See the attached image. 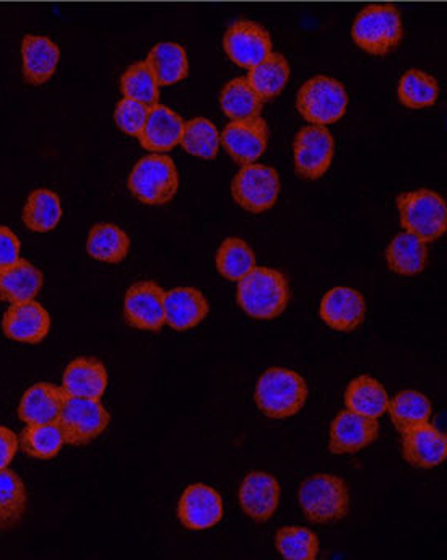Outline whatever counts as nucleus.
<instances>
[{
	"mask_svg": "<svg viewBox=\"0 0 447 560\" xmlns=\"http://www.w3.org/2000/svg\"><path fill=\"white\" fill-rule=\"evenodd\" d=\"M209 302L200 290L178 287L165 293L166 323L175 331H188L209 315Z\"/></svg>",
	"mask_w": 447,
	"mask_h": 560,
	"instance_id": "obj_23",
	"label": "nucleus"
},
{
	"mask_svg": "<svg viewBox=\"0 0 447 560\" xmlns=\"http://www.w3.org/2000/svg\"><path fill=\"white\" fill-rule=\"evenodd\" d=\"M223 48L236 66L252 69L272 52V38L259 23L243 19L226 30Z\"/></svg>",
	"mask_w": 447,
	"mask_h": 560,
	"instance_id": "obj_10",
	"label": "nucleus"
},
{
	"mask_svg": "<svg viewBox=\"0 0 447 560\" xmlns=\"http://www.w3.org/2000/svg\"><path fill=\"white\" fill-rule=\"evenodd\" d=\"M28 505L25 482L9 468L0 469V532L20 525Z\"/></svg>",
	"mask_w": 447,
	"mask_h": 560,
	"instance_id": "obj_30",
	"label": "nucleus"
},
{
	"mask_svg": "<svg viewBox=\"0 0 447 560\" xmlns=\"http://www.w3.org/2000/svg\"><path fill=\"white\" fill-rule=\"evenodd\" d=\"M238 282V305L251 318L273 319L285 312L290 289L282 272L255 268Z\"/></svg>",
	"mask_w": 447,
	"mask_h": 560,
	"instance_id": "obj_1",
	"label": "nucleus"
},
{
	"mask_svg": "<svg viewBox=\"0 0 447 560\" xmlns=\"http://www.w3.org/2000/svg\"><path fill=\"white\" fill-rule=\"evenodd\" d=\"M275 546L282 558L290 560H315L320 549L318 536L303 526H286L279 529Z\"/></svg>",
	"mask_w": 447,
	"mask_h": 560,
	"instance_id": "obj_39",
	"label": "nucleus"
},
{
	"mask_svg": "<svg viewBox=\"0 0 447 560\" xmlns=\"http://www.w3.org/2000/svg\"><path fill=\"white\" fill-rule=\"evenodd\" d=\"M220 142L235 162L249 165L260 159L269 142V126L260 116L236 119L226 126Z\"/></svg>",
	"mask_w": 447,
	"mask_h": 560,
	"instance_id": "obj_14",
	"label": "nucleus"
},
{
	"mask_svg": "<svg viewBox=\"0 0 447 560\" xmlns=\"http://www.w3.org/2000/svg\"><path fill=\"white\" fill-rule=\"evenodd\" d=\"M345 406L355 415L378 420L387 412L389 396L378 380L358 376L346 388Z\"/></svg>",
	"mask_w": 447,
	"mask_h": 560,
	"instance_id": "obj_27",
	"label": "nucleus"
},
{
	"mask_svg": "<svg viewBox=\"0 0 447 560\" xmlns=\"http://www.w3.org/2000/svg\"><path fill=\"white\" fill-rule=\"evenodd\" d=\"M62 388L73 398L102 399L108 388L105 363L95 357H79L67 365Z\"/></svg>",
	"mask_w": 447,
	"mask_h": 560,
	"instance_id": "obj_22",
	"label": "nucleus"
},
{
	"mask_svg": "<svg viewBox=\"0 0 447 560\" xmlns=\"http://www.w3.org/2000/svg\"><path fill=\"white\" fill-rule=\"evenodd\" d=\"M43 282V272L32 262L20 258L15 265L0 271V302L12 305L35 300Z\"/></svg>",
	"mask_w": 447,
	"mask_h": 560,
	"instance_id": "obj_25",
	"label": "nucleus"
},
{
	"mask_svg": "<svg viewBox=\"0 0 447 560\" xmlns=\"http://www.w3.org/2000/svg\"><path fill=\"white\" fill-rule=\"evenodd\" d=\"M185 121L168 106L156 103L149 112L145 126L139 135L143 149L153 153H165L181 143Z\"/></svg>",
	"mask_w": 447,
	"mask_h": 560,
	"instance_id": "obj_20",
	"label": "nucleus"
},
{
	"mask_svg": "<svg viewBox=\"0 0 447 560\" xmlns=\"http://www.w3.org/2000/svg\"><path fill=\"white\" fill-rule=\"evenodd\" d=\"M22 219L32 232H52L62 219L61 199L49 189H36L26 199Z\"/></svg>",
	"mask_w": 447,
	"mask_h": 560,
	"instance_id": "obj_31",
	"label": "nucleus"
},
{
	"mask_svg": "<svg viewBox=\"0 0 447 560\" xmlns=\"http://www.w3.org/2000/svg\"><path fill=\"white\" fill-rule=\"evenodd\" d=\"M165 293L152 280L133 283L125 299L126 323L143 331H160L166 325Z\"/></svg>",
	"mask_w": 447,
	"mask_h": 560,
	"instance_id": "obj_12",
	"label": "nucleus"
},
{
	"mask_svg": "<svg viewBox=\"0 0 447 560\" xmlns=\"http://www.w3.org/2000/svg\"><path fill=\"white\" fill-rule=\"evenodd\" d=\"M67 398L69 395L62 386L52 385V383H36L22 396V401L19 405V418L26 425L58 422Z\"/></svg>",
	"mask_w": 447,
	"mask_h": 560,
	"instance_id": "obj_19",
	"label": "nucleus"
},
{
	"mask_svg": "<svg viewBox=\"0 0 447 560\" xmlns=\"http://www.w3.org/2000/svg\"><path fill=\"white\" fill-rule=\"evenodd\" d=\"M19 448V436L9 427L0 425V469L12 465Z\"/></svg>",
	"mask_w": 447,
	"mask_h": 560,
	"instance_id": "obj_43",
	"label": "nucleus"
},
{
	"mask_svg": "<svg viewBox=\"0 0 447 560\" xmlns=\"http://www.w3.org/2000/svg\"><path fill=\"white\" fill-rule=\"evenodd\" d=\"M121 90L126 98L143 105L155 106L160 100V85L145 61L136 62L121 77Z\"/></svg>",
	"mask_w": 447,
	"mask_h": 560,
	"instance_id": "obj_40",
	"label": "nucleus"
},
{
	"mask_svg": "<svg viewBox=\"0 0 447 560\" xmlns=\"http://www.w3.org/2000/svg\"><path fill=\"white\" fill-rule=\"evenodd\" d=\"M150 108L136 100L122 98L116 106L115 121L126 135L139 138L149 118Z\"/></svg>",
	"mask_w": 447,
	"mask_h": 560,
	"instance_id": "obj_41",
	"label": "nucleus"
},
{
	"mask_svg": "<svg viewBox=\"0 0 447 560\" xmlns=\"http://www.w3.org/2000/svg\"><path fill=\"white\" fill-rule=\"evenodd\" d=\"M400 103L410 109L433 106L439 96V85L435 77L422 70L412 69L403 73L397 89Z\"/></svg>",
	"mask_w": 447,
	"mask_h": 560,
	"instance_id": "obj_36",
	"label": "nucleus"
},
{
	"mask_svg": "<svg viewBox=\"0 0 447 560\" xmlns=\"http://www.w3.org/2000/svg\"><path fill=\"white\" fill-rule=\"evenodd\" d=\"M256 268L255 252L242 238H226L216 253V269L223 278L239 280Z\"/></svg>",
	"mask_w": 447,
	"mask_h": 560,
	"instance_id": "obj_37",
	"label": "nucleus"
},
{
	"mask_svg": "<svg viewBox=\"0 0 447 560\" xmlns=\"http://www.w3.org/2000/svg\"><path fill=\"white\" fill-rule=\"evenodd\" d=\"M403 458L415 468L430 469L446 462L447 439L432 423H420L402 432Z\"/></svg>",
	"mask_w": 447,
	"mask_h": 560,
	"instance_id": "obj_18",
	"label": "nucleus"
},
{
	"mask_svg": "<svg viewBox=\"0 0 447 560\" xmlns=\"http://www.w3.org/2000/svg\"><path fill=\"white\" fill-rule=\"evenodd\" d=\"M378 436V420L346 409L330 425L329 452L332 455H353L375 443Z\"/></svg>",
	"mask_w": 447,
	"mask_h": 560,
	"instance_id": "obj_15",
	"label": "nucleus"
},
{
	"mask_svg": "<svg viewBox=\"0 0 447 560\" xmlns=\"http://www.w3.org/2000/svg\"><path fill=\"white\" fill-rule=\"evenodd\" d=\"M390 419L399 432L410 429V427L420 425V423L430 422L432 418V402L422 393L415 389H407L399 393L387 406Z\"/></svg>",
	"mask_w": 447,
	"mask_h": 560,
	"instance_id": "obj_35",
	"label": "nucleus"
},
{
	"mask_svg": "<svg viewBox=\"0 0 447 560\" xmlns=\"http://www.w3.org/2000/svg\"><path fill=\"white\" fill-rule=\"evenodd\" d=\"M66 445L61 427L55 423L26 425L19 436V446L30 458L52 459L61 453Z\"/></svg>",
	"mask_w": 447,
	"mask_h": 560,
	"instance_id": "obj_33",
	"label": "nucleus"
},
{
	"mask_svg": "<svg viewBox=\"0 0 447 560\" xmlns=\"http://www.w3.org/2000/svg\"><path fill=\"white\" fill-rule=\"evenodd\" d=\"M428 248L419 236L399 233L386 252L387 265L400 276H416L425 269Z\"/></svg>",
	"mask_w": 447,
	"mask_h": 560,
	"instance_id": "obj_29",
	"label": "nucleus"
},
{
	"mask_svg": "<svg viewBox=\"0 0 447 560\" xmlns=\"http://www.w3.org/2000/svg\"><path fill=\"white\" fill-rule=\"evenodd\" d=\"M290 79V65L279 52H270L260 65L249 70L248 82L262 102L275 98Z\"/></svg>",
	"mask_w": 447,
	"mask_h": 560,
	"instance_id": "obj_32",
	"label": "nucleus"
},
{
	"mask_svg": "<svg viewBox=\"0 0 447 560\" xmlns=\"http://www.w3.org/2000/svg\"><path fill=\"white\" fill-rule=\"evenodd\" d=\"M233 198L249 212L260 213L272 209L280 195L279 173L267 165H249L239 170L232 185Z\"/></svg>",
	"mask_w": 447,
	"mask_h": 560,
	"instance_id": "obj_9",
	"label": "nucleus"
},
{
	"mask_svg": "<svg viewBox=\"0 0 447 560\" xmlns=\"http://www.w3.org/2000/svg\"><path fill=\"white\" fill-rule=\"evenodd\" d=\"M333 150L336 142L326 126H306L293 145L296 173L306 179L322 178L332 163Z\"/></svg>",
	"mask_w": 447,
	"mask_h": 560,
	"instance_id": "obj_11",
	"label": "nucleus"
},
{
	"mask_svg": "<svg viewBox=\"0 0 447 560\" xmlns=\"http://www.w3.org/2000/svg\"><path fill=\"white\" fill-rule=\"evenodd\" d=\"M262 100L249 85L248 77H238L226 83L220 95V105L230 119H249L260 116Z\"/></svg>",
	"mask_w": 447,
	"mask_h": 560,
	"instance_id": "obj_34",
	"label": "nucleus"
},
{
	"mask_svg": "<svg viewBox=\"0 0 447 560\" xmlns=\"http://www.w3.org/2000/svg\"><path fill=\"white\" fill-rule=\"evenodd\" d=\"M20 248L19 236L9 226L0 225V271L19 261Z\"/></svg>",
	"mask_w": 447,
	"mask_h": 560,
	"instance_id": "obj_42",
	"label": "nucleus"
},
{
	"mask_svg": "<svg viewBox=\"0 0 447 560\" xmlns=\"http://www.w3.org/2000/svg\"><path fill=\"white\" fill-rule=\"evenodd\" d=\"M111 422L99 399L67 398L64 408L58 419L67 445H89L98 439Z\"/></svg>",
	"mask_w": 447,
	"mask_h": 560,
	"instance_id": "obj_8",
	"label": "nucleus"
},
{
	"mask_svg": "<svg viewBox=\"0 0 447 560\" xmlns=\"http://www.w3.org/2000/svg\"><path fill=\"white\" fill-rule=\"evenodd\" d=\"M400 212V225L405 232L419 236L423 242L442 238L447 230V209L445 199L430 189L405 192L397 198Z\"/></svg>",
	"mask_w": 447,
	"mask_h": 560,
	"instance_id": "obj_4",
	"label": "nucleus"
},
{
	"mask_svg": "<svg viewBox=\"0 0 447 560\" xmlns=\"http://www.w3.org/2000/svg\"><path fill=\"white\" fill-rule=\"evenodd\" d=\"M299 505L309 522L333 523L345 518L350 510V492L342 479L332 475H316L303 482Z\"/></svg>",
	"mask_w": 447,
	"mask_h": 560,
	"instance_id": "obj_6",
	"label": "nucleus"
},
{
	"mask_svg": "<svg viewBox=\"0 0 447 560\" xmlns=\"http://www.w3.org/2000/svg\"><path fill=\"white\" fill-rule=\"evenodd\" d=\"M308 385L299 373L286 369H270L256 385L257 408L270 419L293 418L308 399Z\"/></svg>",
	"mask_w": 447,
	"mask_h": 560,
	"instance_id": "obj_2",
	"label": "nucleus"
},
{
	"mask_svg": "<svg viewBox=\"0 0 447 560\" xmlns=\"http://www.w3.org/2000/svg\"><path fill=\"white\" fill-rule=\"evenodd\" d=\"M61 49L46 36L26 35L22 42V69L26 82L42 85L48 82L58 69Z\"/></svg>",
	"mask_w": 447,
	"mask_h": 560,
	"instance_id": "obj_24",
	"label": "nucleus"
},
{
	"mask_svg": "<svg viewBox=\"0 0 447 560\" xmlns=\"http://www.w3.org/2000/svg\"><path fill=\"white\" fill-rule=\"evenodd\" d=\"M320 318L337 331H355L365 322V296L350 287H336L320 302Z\"/></svg>",
	"mask_w": 447,
	"mask_h": 560,
	"instance_id": "obj_17",
	"label": "nucleus"
},
{
	"mask_svg": "<svg viewBox=\"0 0 447 560\" xmlns=\"http://www.w3.org/2000/svg\"><path fill=\"white\" fill-rule=\"evenodd\" d=\"M349 95L345 86L332 77L318 75L299 89L296 108L311 125L327 126L345 115Z\"/></svg>",
	"mask_w": 447,
	"mask_h": 560,
	"instance_id": "obj_7",
	"label": "nucleus"
},
{
	"mask_svg": "<svg viewBox=\"0 0 447 560\" xmlns=\"http://www.w3.org/2000/svg\"><path fill=\"white\" fill-rule=\"evenodd\" d=\"M280 485L267 472H251L246 476L239 488V503L243 512L255 520L266 523L279 509Z\"/></svg>",
	"mask_w": 447,
	"mask_h": 560,
	"instance_id": "obj_21",
	"label": "nucleus"
},
{
	"mask_svg": "<svg viewBox=\"0 0 447 560\" xmlns=\"http://www.w3.org/2000/svg\"><path fill=\"white\" fill-rule=\"evenodd\" d=\"M2 331L10 341L39 345L51 331V315L36 300L12 303L3 315Z\"/></svg>",
	"mask_w": 447,
	"mask_h": 560,
	"instance_id": "obj_13",
	"label": "nucleus"
},
{
	"mask_svg": "<svg viewBox=\"0 0 447 560\" xmlns=\"http://www.w3.org/2000/svg\"><path fill=\"white\" fill-rule=\"evenodd\" d=\"M352 38L372 56H386L403 38L402 15L392 3H372L356 15Z\"/></svg>",
	"mask_w": 447,
	"mask_h": 560,
	"instance_id": "obj_3",
	"label": "nucleus"
},
{
	"mask_svg": "<svg viewBox=\"0 0 447 560\" xmlns=\"http://www.w3.org/2000/svg\"><path fill=\"white\" fill-rule=\"evenodd\" d=\"M128 186L130 192L143 205H166L178 192V170L169 156L153 153L137 162L130 173Z\"/></svg>",
	"mask_w": 447,
	"mask_h": 560,
	"instance_id": "obj_5",
	"label": "nucleus"
},
{
	"mask_svg": "<svg viewBox=\"0 0 447 560\" xmlns=\"http://www.w3.org/2000/svg\"><path fill=\"white\" fill-rule=\"evenodd\" d=\"M179 522L192 532L219 525L223 518L222 495L205 485H192L183 493L178 505Z\"/></svg>",
	"mask_w": 447,
	"mask_h": 560,
	"instance_id": "obj_16",
	"label": "nucleus"
},
{
	"mask_svg": "<svg viewBox=\"0 0 447 560\" xmlns=\"http://www.w3.org/2000/svg\"><path fill=\"white\" fill-rule=\"evenodd\" d=\"M181 145L189 155L203 160H213L220 149V132L212 121L196 118L185 122Z\"/></svg>",
	"mask_w": 447,
	"mask_h": 560,
	"instance_id": "obj_38",
	"label": "nucleus"
},
{
	"mask_svg": "<svg viewBox=\"0 0 447 560\" xmlns=\"http://www.w3.org/2000/svg\"><path fill=\"white\" fill-rule=\"evenodd\" d=\"M86 252L96 261L118 265L128 258L130 238L125 230L113 223H98L90 230Z\"/></svg>",
	"mask_w": 447,
	"mask_h": 560,
	"instance_id": "obj_28",
	"label": "nucleus"
},
{
	"mask_svg": "<svg viewBox=\"0 0 447 560\" xmlns=\"http://www.w3.org/2000/svg\"><path fill=\"white\" fill-rule=\"evenodd\" d=\"M145 62L160 86L175 85L189 73L188 52L178 43H158L153 46Z\"/></svg>",
	"mask_w": 447,
	"mask_h": 560,
	"instance_id": "obj_26",
	"label": "nucleus"
}]
</instances>
